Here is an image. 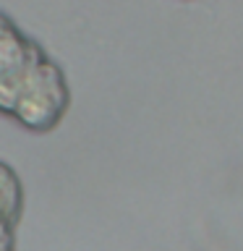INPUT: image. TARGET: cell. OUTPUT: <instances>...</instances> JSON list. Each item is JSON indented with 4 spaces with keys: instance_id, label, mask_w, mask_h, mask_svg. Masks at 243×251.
Masks as SVG:
<instances>
[{
    "instance_id": "6da1fadb",
    "label": "cell",
    "mask_w": 243,
    "mask_h": 251,
    "mask_svg": "<svg viewBox=\"0 0 243 251\" xmlns=\"http://www.w3.org/2000/svg\"><path fill=\"white\" fill-rule=\"evenodd\" d=\"M68 107L63 68L0 11V113L34 133H47L60 126Z\"/></svg>"
},
{
    "instance_id": "7a4b0ae2",
    "label": "cell",
    "mask_w": 243,
    "mask_h": 251,
    "mask_svg": "<svg viewBox=\"0 0 243 251\" xmlns=\"http://www.w3.org/2000/svg\"><path fill=\"white\" fill-rule=\"evenodd\" d=\"M24 215V186L8 162L0 160V251H16V230Z\"/></svg>"
}]
</instances>
